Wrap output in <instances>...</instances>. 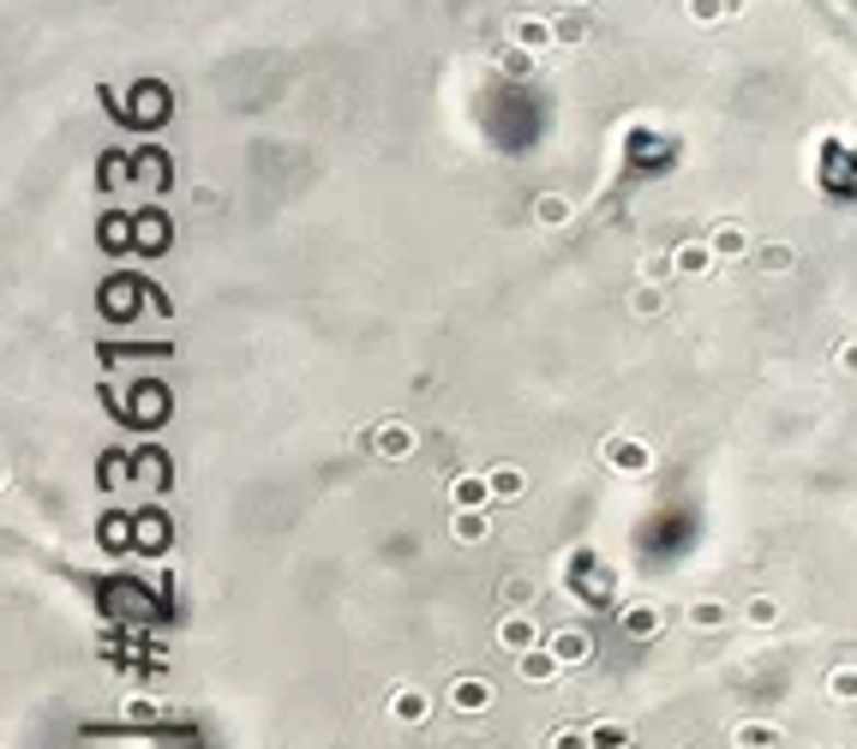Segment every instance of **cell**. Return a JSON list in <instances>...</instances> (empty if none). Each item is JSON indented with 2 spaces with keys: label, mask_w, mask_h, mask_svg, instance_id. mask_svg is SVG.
<instances>
[{
  "label": "cell",
  "mask_w": 857,
  "mask_h": 749,
  "mask_svg": "<svg viewBox=\"0 0 857 749\" xmlns=\"http://www.w3.org/2000/svg\"><path fill=\"white\" fill-rule=\"evenodd\" d=\"M599 462H606L612 474H624V480H648V474H654V462H660V456H654V443H648V438L612 431V438L599 443Z\"/></svg>",
  "instance_id": "1"
},
{
  "label": "cell",
  "mask_w": 857,
  "mask_h": 749,
  "mask_svg": "<svg viewBox=\"0 0 857 749\" xmlns=\"http://www.w3.org/2000/svg\"><path fill=\"white\" fill-rule=\"evenodd\" d=\"M444 702H450V714H485V707L498 702V683L480 678V671H462V678H450V690H444Z\"/></svg>",
  "instance_id": "2"
},
{
  "label": "cell",
  "mask_w": 857,
  "mask_h": 749,
  "mask_svg": "<svg viewBox=\"0 0 857 749\" xmlns=\"http://www.w3.org/2000/svg\"><path fill=\"white\" fill-rule=\"evenodd\" d=\"M366 450H373L378 462H408V456L420 450V431L408 426V420H384V426H373V438H366Z\"/></svg>",
  "instance_id": "3"
},
{
  "label": "cell",
  "mask_w": 857,
  "mask_h": 749,
  "mask_svg": "<svg viewBox=\"0 0 857 749\" xmlns=\"http://www.w3.org/2000/svg\"><path fill=\"white\" fill-rule=\"evenodd\" d=\"M540 642H546V630H540V618H534V612H504V618H498V647H504L510 659L528 654V647H540Z\"/></svg>",
  "instance_id": "4"
},
{
  "label": "cell",
  "mask_w": 857,
  "mask_h": 749,
  "mask_svg": "<svg viewBox=\"0 0 857 749\" xmlns=\"http://www.w3.org/2000/svg\"><path fill=\"white\" fill-rule=\"evenodd\" d=\"M516 678L534 683V690H546V683L564 678V659L552 654V642H540V647H528V654H516Z\"/></svg>",
  "instance_id": "5"
},
{
  "label": "cell",
  "mask_w": 857,
  "mask_h": 749,
  "mask_svg": "<svg viewBox=\"0 0 857 749\" xmlns=\"http://www.w3.org/2000/svg\"><path fill=\"white\" fill-rule=\"evenodd\" d=\"M390 719H396V726H426V719H432V690H420V683H396V690H390Z\"/></svg>",
  "instance_id": "6"
},
{
  "label": "cell",
  "mask_w": 857,
  "mask_h": 749,
  "mask_svg": "<svg viewBox=\"0 0 857 749\" xmlns=\"http://www.w3.org/2000/svg\"><path fill=\"white\" fill-rule=\"evenodd\" d=\"M492 474H456L450 480V510H492Z\"/></svg>",
  "instance_id": "7"
},
{
  "label": "cell",
  "mask_w": 857,
  "mask_h": 749,
  "mask_svg": "<svg viewBox=\"0 0 857 749\" xmlns=\"http://www.w3.org/2000/svg\"><path fill=\"white\" fill-rule=\"evenodd\" d=\"M552 654L564 659V671H575V666H587V659H594V636H587L582 624H564V630H552Z\"/></svg>",
  "instance_id": "8"
},
{
  "label": "cell",
  "mask_w": 857,
  "mask_h": 749,
  "mask_svg": "<svg viewBox=\"0 0 857 749\" xmlns=\"http://www.w3.org/2000/svg\"><path fill=\"white\" fill-rule=\"evenodd\" d=\"M510 43L528 48V55H540V48H552V43H558V24H552V19H528V12H516V19H510Z\"/></svg>",
  "instance_id": "9"
},
{
  "label": "cell",
  "mask_w": 857,
  "mask_h": 749,
  "mask_svg": "<svg viewBox=\"0 0 857 749\" xmlns=\"http://www.w3.org/2000/svg\"><path fill=\"white\" fill-rule=\"evenodd\" d=\"M618 624H624V636H630V642H648V636H660L666 612H660L654 600H636V606H624V612H618Z\"/></svg>",
  "instance_id": "10"
},
{
  "label": "cell",
  "mask_w": 857,
  "mask_h": 749,
  "mask_svg": "<svg viewBox=\"0 0 857 749\" xmlns=\"http://www.w3.org/2000/svg\"><path fill=\"white\" fill-rule=\"evenodd\" d=\"M779 744H786V731L774 719H738L732 726V749H779Z\"/></svg>",
  "instance_id": "11"
},
{
  "label": "cell",
  "mask_w": 857,
  "mask_h": 749,
  "mask_svg": "<svg viewBox=\"0 0 857 749\" xmlns=\"http://www.w3.org/2000/svg\"><path fill=\"white\" fill-rule=\"evenodd\" d=\"M450 540L456 545H485L492 540V510H450Z\"/></svg>",
  "instance_id": "12"
},
{
  "label": "cell",
  "mask_w": 857,
  "mask_h": 749,
  "mask_svg": "<svg viewBox=\"0 0 857 749\" xmlns=\"http://www.w3.org/2000/svg\"><path fill=\"white\" fill-rule=\"evenodd\" d=\"M677 276H708L713 264H720V252H713V240H684V246L672 252Z\"/></svg>",
  "instance_id": "13"
},
{
  "label": "cell",
  "mask_w": 857,
  "mask_h": 749,
  "mask_svg": "<svg viewBox=\"0 0 857 749\" xmlns=\"http://www.w3.org/2000/svg\"><path fill=\"white\" fill-rule=\"evenodd\" d=\"M689 630H725L732 624V606L725 600H713V594H701V600H689Z\"/></svg>",
  "instance_id": "14"
},
{
  "label": "cell",
  "mask_w": 857,
  "mask_h": 749,
  "mask_svg": "<svg viewBox=\"0 0 857 749\" xmlns=\"http://www.w3.org/2000/svg\"><path fill=\"white\" fill-rule=\"evenodd\" d=\"M522 492H528V474H522L516 462H498V468H492V498H498V504H516Z\"/></svg>",
  "instance_id": "15"
},
{
  "label": "cell",
  "mask_w": 857,
  "mask_h": 749,
  "mask_svg": "<svg viewBox=\"0 0 857 749\" xmlns=\"http://www.w3.org/2000/svg\"><path fill=\"white\" fill-rule=\"evenodd\" d=\"M570 216H575V205L564 193H540V198H534V222H540V228H564Z\"/></svg>",
  "instance_id": "16"
},
{
  "label": "cell",
  "mask_w": 857,
  "mask_h": 749,
  "mask_svg": "<svg viewBox=\"0 0 857 749\" xmlns=\"http://www.w3.org/2000/svg\"><path fill=\"white\" fill-rule=\"evenodd\" d=\"M594 749H630L636 744V731H630V719H594Z\"/></svg>",
  "instance_id": "17"
},
{
  "label": "cell",
  "mask_w": 857,
  "mask_h": 749,
  "mask_svg": "<svg viewBox=\"0 0 857 749\" xmlns=\"http://www.w3.org/2000/svg\"><path fill=\"white\" fill-rule=\"evenodd\" d=\"M827 702H834V707H857V666H834V671H827Z\"/></svg>",
  "instance_id": "18"
},
{
  "label": "cell",
  "mask_w": 857,
  "mask_h": 749,
  "mask_svg": "<svg viewBox=\"0 0 857 749\" xmlns=\"http://www.w3.org/2000/svg\"><path fill=\"white\" fill-rule=\"evenodd\" d=\"M744 624L750 630H774L779 624V600H774V594H750V600H744Z\"/></svg>",
  "instance_id": "19"
},
{
  "label": "cell",
  "mask_w": 857,
  "mask_h": 749,
  "mask_svg": "<svg viewBox=\"0 0 857 749\" xmlns=\"http://www.w3.org/2000/svg\"><path fill=\"white\" fill-rule=\"evenodd\" d=\"M498 600H504V612H528V606H534V581L528 576H504V581H498Z\"/></svg>",
  "instance_id": "20"
},
{
  "label": "cell",
  "mask_w": 857,
  "mask_h": 749,
  "mask_svg": "<svg viewBox=\"0 0 857 749\" xmlns=\"http://www.w3.org/2000/svg\"><path fill=\"white\" fill-rule=\"evenodd\" d=\"M708 240H713V252H720V258H744V252H750V234L738 222H720Z\"/></svg>",
  "instance_id": "21"
},
{
  "label": "cell",
  "mask_w": 857,
  "mask_h": 749,
  "mask_svg": "<svg viewBox=\"0 0 857 749\" xmlns=\"http://www.w3.org/2000/svg\"><path fill=\"white\" fill-rule=\"evenodd\" d=\"M546 749H594V731L587 726H552L546 731Z\"/></svg>",
  "instance_id": "22"
},
{
  "label": "cell",
  "mask_w": 857,
  "mask_h": 749,
  "mask_svg": "<svg viewBox=\"0 0 857 749\" xmlns=\"http://www.w3.org/2000/svg\"><path fill=\"white\" fill-rule=\"evenodd\" d=\"M756 264H762L767 276H786V270H798V252H791V246H762Z\"/></svg>",
  "instance_id": "23"
},
{
  "label": "cell",
  "mask_w": 857,
  "mask_h": 749,
  "mask_svg": "<svg viewBox=\"0 0 857 749\" xmlns=\"http://www.w3.org/2000/svg\"><path fill=\"white\" fill-rule=\"evenodd\" d=\"M660 307H666V295H660V283H642V288H636V295H630V312H642V319H654Z\"/></svg>",
  "instance_id": "24"
},
{
  "label": "cell",
  "mask_w": 857,
  "mask_h": 749,
  "mask_svg": "<svg viewBox=\"0 0 857 749\" xmlns=\"http://www.w3.org/2000/svg\"><path fill=\"white\" fill-rule=\"evenodd\" d=\"M738 7H744V0H689V19L708 24V19H720V12H738Z\"/></svg>",
  "instance_id": "25"
},
{
  "label": "cell",
  "mask_w": 857,
  "mask_h": 749,
  "mask_svg": "<svg viewBox=\"0 0 857 749\" xmlns=\"http://www.w3.org/2000/svg\"><path fill=\"white\" fill-rule=\"evenodd\" d=\"M672 270H677V264H672V258H660V252H654V258H642V283H666Z\"/></svg>",
  "instance_id": "26"
},
{
  "label": "cell",
  "mask_w": 857,
  "mask_h": 749,
  "mask_svg": "<svg viewBox=\"0 0 857 749\" xmlns=\"http://www.w3.org/2000/svg\"><path fill=\"white\" fill-rule=\"evenodd\" d=\"M834 366H839L846 378H857V342H839V348H834Z\"/></svg>",
  "instance_id": "27"
},
{
  "label": "cell",
  "mask_w": 857,
  "mask_h": 749,
  "mask_svg": "<svg viewBox=\"0 0 857 749\" xmlns=\"http://www.w3.org/2000/svg\"><path fill=\"white\" fill-rule=\"evenodd\" d=\"M157 714H162V707L150 702V695H133V702H126V719H157Z\"/></svg>",
  "instance_id": "28"
},
{
  "label": "cell",
  "mask_w": 857,
  "mask_h": 749,
  "mask_svg": "<svg viewBox=\"0 0 857 749\" xmlns=\"http://www.w3.org/2000/svg\"><path fill=\"white\" fill-rule=\"evenodd\" d=\"M558 43H582V19H564V24H558Z\"/></svg>",
  "instance_id": "29"
},
{
  "label": "cell",
  "mask_w": 857,
  "mask_h": 749,
  "mask_svg": "<svg viewBox=\"0 0 857 749\" xmlns=\"http://www.w3.org/2000/svg\"><path fill=\"white\" fill-rule=\"evenodd\" d=\"M570 7H587V0H570Z\"/></svg>",
  "instance_id": "30"
},
{
  "label": "cell",
  "mask_w": 857,
  "mask_h": 749,
  "mask_svg": "<svg viewBox=\"0 0 857 749\" xmlns=\"http://www.w3.org/2000/svg\"><path fill=\"white\" fill-rule=\"evenodd\" d=\"M630 749H636V744H630Z\"/></svg>",
  "instance_id": "31"
}]
</instances>
